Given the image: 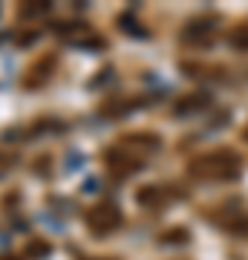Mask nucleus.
<instances>
[{"label":"nucleus","mask_w":248,"mask_h":260,"mask_svg":"<svg viewBox=\"0 0 248 260\" xmlns=\"http://www.w3.org/2000/svg\"><path fill=\"white\" fill-rule=\"evenodd\" d=\"M124 223V214H121V208L116 203H98L92 205L90 211H87V229H90L95 237H107V234H113L119 225Z\"/></svg>","instance_id":"2"},{"label":"nucleus","mask_w":248,"mask_h":260,"mask_svg":"<svg viewBox=\"0 0 248 260\" xmlns=\"http://www.w3.org/2000/svg\"><path fill=\"white\" fill-rule=\"evenodd\" d=\"M49 251H52V243L41 240V237H32V240L23 246V257H32V260H44L49 257Z\"/></svg>","instance_id":"5"},{"label":"nucleus","mask_w":248,"mask_h":260,"mask_svg":"<svg viewBox=\"0 0 248 260\" xmlns=\"http://www.w3.org/2000/svg\"><path fill=\"white\" fill-rule=\"evenodd\" d=\"M9 162H15V156H0V177H3V174H6V171H9Z\"/></svg>","instance_id":"10"},{"label":"nucleus","mask_w":248,"mask_h":260,"mask_svg":"<svg viewBox=\"0 0 248 260\" xmlns=\"http://www.w3.org/2000/svg\"><path fill=\"white\" fill-rule=\"evenodd\" d=\"M239 165H242V159L239 153L234 150H211V153H202V156H196L188 165V174L193 179H211V182H222V179H237L239 177Z\"/></svg>","instance_id":"1"},{"label":"nucleus","mask_w":248,"mask_h":260,"mask_svg":"<svg viewBox=\"0 0 248 260\" xmlns=\"http://www.w3.org/2000/svg\"><path fill=\"white\" fill-rule=\"evenodd\" d=\"M55 64L58 58L55 55H41L38 61H32V64L26 67V73H23V87L26 90H38V87H44L49 78H52V73H55Z\"/></svg>","instance_id":"3"},{"label":"nucleus","mask_w":248,"mask_h":260,"mask_svg":"<svg viewBox=\"0 0 248 260\" xmlns=\"http://www.w3.org/2000/svg\"><path fill=\"white\" fill-rule=\"evenodd\" d=\"M0 260H23V257H15V254H0Z\"/></svg>","instance_id":"11"},{"label":"nucleus","mask_w":248,"mask_h":260,"mask_svg":"<svg viewBox=\"0 0 248 260\" xmlns=\"http://www.w3.org/2000/svg\"><path fill=\"white\" fill-rule=\"evenodd\" d=\"M228 44L234 49H239V52H248V23H242V26H237L234 32H231Z\"/></svg>","instance_id":"9"},{"label":"nucleus","mask_w":248,"mask_h":260,"mask_svg":"<svg viewBox=\"0 0 248 260\" xmlns=\"http://www.w3.org/2000/svg\"><path fill=\"white\" fill-rule=\"evenodd\" d=\"M245 139H248V127H245Z\"/></svg>","instance_id":"13"},{"label":"nucleus","mask_w":248,"mask_h":260,"mask_svg":"<svg viewBox=\"0 0 248 260\" xmlns=\"http://www.w3.org/2000/svg\"><path fill=\"white\" fill-rule=\"evenodd\" d=\"M52 12V3H44V0H38V3H23L18 6V18H41V15H49Z\"/></svg>","instance_id":"7"},{"label":"nucleus","mask_w":248,"mask_h":260,"mask_svg":"<svg viewBox=\"0 0 248 260\" xmlns=\"http://www.w3.org/2000/svg\"><path fill=\"white\" fill-rule=\"evenodd\" d=\"M136 200H138V205H159V203H165V191L159 185H145L136 194Z\"/></svg>","instance_id":"6"},{"label":"nucleus","mask_w":248,"mask_h":260,"mask_svg":"<svg viewBox=\"0 0 248 260\" xmlns=\"http://www.w3.org/2000/svg\"><path fill=\"white\" fill-rule=\"evenodd\" d=\"M205 104H208V95H202V93L188 95V99H182V102L176 104V113H193V110H199V107H205Z\"/></svg>","instance_id":"8"},{"label":"nucleus","mask_w":248,"mask_h":260,"mask_svg":"<svg viewBox=\"0 0 248 260\" xmlns=\"http://www.w3.org/2000/svg\"><path fill=\"white\" fill-rule=\"evenodd\" d=\"M214 32H217L214 18H193L182 29V41H188V44H205L208 38H214Z\"/></svg>","instance_id":"4"},{"label":"nucleus","mask_w":248,"mask_h":260,"mask_svg":"<svg viewBox=\"0 0 248 260\" xmlns=\"http://www.w3.org/2000/svg\"><path fill=\"white\" fill-rule=\"evenodd\" d=\"M95 260H116V257H95Z\"/></svg>","instance_id":"12"}]
</instances>
